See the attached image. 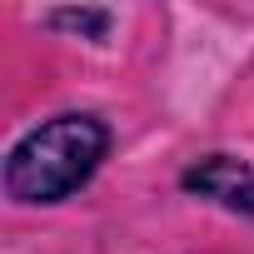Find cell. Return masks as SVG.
Segmentation results:
<instances>
[{"label": "cell", "instance_id": "cell-2", "mask_svg": "<svg viewBox=\"0 0 254 254\" xmlns=\"http://www.w3.org/2000/svg\"><path fill=\"white\" fill-rule=\"evenodd\" d=\"M180 190L194 194V199H209L229 214L254 219V165L239 160V155H204V160L185 165Z\"/></svg>", "mask_w": 254, "mask_h": 254}, {"label": "cell", "instance_id": "cell-1", "mask_svg": "<svg viewBox=\"0 0 254 254\" xmlns=\"http://www.w3.org/2000/svg\"><path fill=\"white\" fill-rule=\"evenodd\" d=\"M110 145H115V135H110V125L100 115H90V110L50 115L10 145L5 194L15 204H30V209L65 204L70 194H80L100 175Z\"/></svg>", "mask_w": 254, "mask_h": 254}, {"label": "cell", "instance_id": "cell-3", "mask_svg": "<svg viewBox=\"0 0 254 254\" xmlns=\"http://www.w3.org/2000/svg\"><path fill=\"white\" fill-rule=\"evenodd\" d=\"M40 25L70 30V35H85V40H105L110 25H115V15H110V10H95V5H85V10H45Z\"/></svg>", "mask_w": 254, "mask_h": 254}]
</instances>
